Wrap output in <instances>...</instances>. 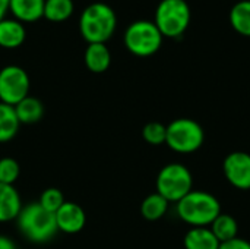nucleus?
<instances>
[{
	"mask_svg": "<svg viewBox=\"0 0 250 249\" xmlns=\"http://www.w3.org/2000/svg\"><path fill=\"white\" fill-rule=\"evenodd\" d=\"M177 216L192 227H209L221 214V204L217 197L205 191H190L177 203Z\"/></svg>",
	"mask_w": 250,
	"mask_h": 249,
	"instance_id": "1",
	"label": "nucleus"
},
{
	"mask_svg": "<svg viewBox=\"0 0 250 249\" xmlns=\"http://www.w3.org/2000/svg\"><path fill=\"white\" fill-rule=\"evenodd\" d=\"M192 12L186 0H161L155 10L154 23L163 37L177 38L190 23Z\"/></svg>",
	"mask_w": 250,
	"mask_h": 249,
	"instance_id": "4",
	"label": "nucleus"
},
{
	"mask_svg": "<svg viewBox=\"0 0 250 249\" xmlns=\"http://www.w3.org/2000/svg\"><path fill=\"white\" fill-rule=\"evenodd\" d=\"M15 112H16V116H18L21 125L22 123L32 125V123H37L42 119L44 106L38 98L28 95L15 106Z\"/></svg>",
	"mask_w": 250,
	"mask_h": 249,
	"instance_id": "16",
	"label": "nucleus"
},
{
	"mask_svg": "<svg viewBox=\"0 0 250 249\" xmlns=\"http://www.w3.org/2000/svg\"><path fill=\"white\" fill-rule=\"evenodd\" d=\"M218 249H250V242L237 236L231 241H227V242H223L220 244V248Z\"/></svg>",
	"mask_w": 250,
	"mask_h": 249,
	"instance_id": "25",
	"label": "nucleus"
},
{
	"mask_svg": "<svg viewBox=\"0 0 250 249\" xmlns=\"http://www.w3.org/2000/svg\"><path fill=\"white\" fill-rule=\"evenodd\" d=\"M56 223L57 229L67 235L79 233L86 223V214L83 208L72 201H66L56 213Z\"/></svg>",
	"mask_w": 250,
	"mask_h": 249,
	"instance_id": "10",
	"label": "nucleus"
},
{
	"mask_svg": "<svg viewBox=\"0 0 250 249\" xmlns=\"http://www.w3.org/2000/svg\"><path fill=\"white\" fill-rule=\"evenodd\" d=\"M142 136L149 145H163L167 139V126L160 122H149L144 126Z\"/></svg>",
	"mask_w": 250,
	"mask_h": 249,
	"instance_id": "22",
	"label": "nucleus"
},
{
	"mask_svg": "<svg viewBox=\"0 0 250 249\" xmlns=\"http://www.w3.org/2000/svg\"><path fill=\"white\" fill-rule=\"evenodd\" d=\"M0 249H16V245L6 235H0Z\"/></svg>",
	"mask_w": 250,
	"mask_h": 249,
	"instance_id": "26",
	"label": "nucleus"
},
{
	"mask_svg": "<svg viewBox=\"0 0 250 249\" xmlns=\"http://www.w3.org/2000/svg\"><path fill=\"white\" fill-rule=\"evenodd\" d=\"M21 122L16 116L15 107L0 103V144L12 141L18 131Z\"/></svg>",
	"mask_w": 250,
	"mask_h": 249,
	"instance_id": "17",
	"label": "nucleus"
},
{
	"mask_svg": "<svg viewBox=\"0 0 250 249\" xmlns=\"http://www.w3.org/2000/svg\"><path fill=\"white\" fill-rule=\"evenodd\" d=\"M16 222L19 232L34 244L48 242L59 232L54 213L47 211L38 203L23 205Z\"/></svg>",
	"mask_w": 250,
	"mask_h": 249,
	"instance_id": "3",
	"label": "nucleus"
},
{
	"mask_svg": "<svg viewBox=\"0 0 250 249\" xmlns=\"http://www.w3.org/2000/svg\"><path fill=\"white\" fill-rule=\"evenodd\" d=\"M205 142L204 128L193 119L179 117L167 125L166 144L176 153L192 154Z\"/></svg>",
	"mask_w": 250,
	"mask_h": 249,
	"instance_id": "6",
	"label": "nucleus"
},
{
	"mask_svg": "<svg viewBox=\"0 0 250 249\" xmlns=\"http://www.w3.org/2000/svg\"><path fill=\"white\" fill-rule=\"evenodd\" d=\"M21 175L19 163L12 157L0 158V182L6 185H13Z\"/></svg>",
	"mask_w": 250,
	"mask_h": 249,
	"instance_id": "24",
	"label": "nucleus"
},
{
	"mask_svg": "<svg viewBox=\"0 0 250 249\" xmlns=\"http://www.w3.org/2000/svg\"><path fill=\"white\" fill-rule=\"evenodd\" d=\"M29 76L26 70L16 65L0 69V103L16 106L29 94Z\"/></svg>",
	"mask_w": 250,
	"mask_h": 249,
	"instance_id": "8",
	"label": "nucleus"
},
{
	"mask_svg": "<svg viewBox=\"0 0 250 249\" xmlns=\"http://www.w3.org/2000/svg\"><path fill=\"white\" fill-rule=\"evenodd\" d=\"M163 34L157 25L146 19H139L132 22L125 31V45L126 48L139 57H148L155 54L163 44Z\"/></svg>",
	"mask_w": 250,
	"mask_h": 249,
	"instance_id": "5",
	"label": "nucleus"
},
{
	"mask_svg": "<svg viewBox=\"0 0 250 249\" xmlns=\"http://www.w3.org/2000/svg\"><path fill=\"white\" fill-rule=\"evenodd\" d=\"M168 204L170 203L163 195H160L158 192L151 194V195H148L142 201V204H141V214L148 222L160 220L161 217L166 216V213L168 210Z\"/></svg>",
	"mask_w": 250,
	"mask_h": 249,
	"instance_id": "19",
	"label": "nucleus"
},
{
	"mask_svg": "<svg viewBox=\"0 0 250 249\" xmlns=\"http://www.w3.org/2000/svg\"><path fill=\"white\" fill-rule=\"evenodd\" d=\"M26 31L22 22L18 19H1L0 21V47L16 48L23 44Z\"/></svg>",
	"mask_w": 250,
	"mask_h": 249,
	"instance_id": "14",
	"label": "nucleus"
},
{
	"mask_svg": "<svg viewBox=\"0 0 250 249\" xmlns=\"http://www.w3.org/2000/svg\"><path fill=\"white\" fill-rule=\"evenodd\" d=\"M227 182L242 191L250 189V154L245 151L230 153L223 163Z\"/></svg>",
	"mask_w": 250,
	"mask_h": 249,
	"instance_id": "9",
	"label": "nucleus"
},
{
	"mask_svg": "<svg viewBox=\"0 0 250 249\" xmlns=\"http://www.w3.org/2000/svg\"><path fill=\"white\" fill-rule=\"evenodd\" d=\"M117 26V16L113 7L95 1L88 4L79 18V31L88 44L104 43L110 40Z\"/></svg>",
	"mask_w": 250,
	"mask_h": 249,
	"instance_id": "2",
	"label": "nucleus"
},
{
	"mask_svg": "<svg viewBox=\"0 0 250 249\" xmlns=\"http://www.w3.org/2000/svg\"><path fill=\"white\" fill-rule=\"evenodd\" d=\"M64 203L66 201H64L63 192L57 188L44 189L41 197H40V201H38V204L50 213H56Z\"/></svg>",
	"mask_w": 250,
	"mask_h": 249,
	"instance_id": "23",
	"label": "nucleus"
},
{
	"mask_svg": "<svg viewBox=\"0 0 250 249\" xmlns=\"http://www.w3.org/2000/svg\"><path fill=\"white\" fill-rule=\"evenodd\" d=\"M193 191V176L182 163L166 164L157 176V192L168 203H179Z\"/></svg>",
	"mask_w": 250,
	"mask_h": 249,
	"instance_id": "7",
	"label": "nucleus"
},
{
	"mask_svg": "<svg viewBox=\"0 0 250 249\" xmlns=\"http://www.w3.org/2000/svg\"><path fill=\"white\" fill-rule=\"evenodd\" d=\"M45 0H9V10L19 22H35L44 16Z\"/></svg>",
	"mask_w": 250,
	"mask_h": 249,
	"instance_id": "12",
	"label": "nucleus"
},
{
	"mask_svg": "<svg viewBox=\"0 0 250 249\" xmlns=\"http://www.w3.org/2000/svg\"><path fill=\"white\" fill-rule=\"evenodd\" d=\"M73 0H45L44 18L50 22H64L73 13Z\"/></svg>",
	"mask_w": 250,
	"mask_h": 249,
	"instance_id": "21",
	"label": "nucleus"
},
{
	"mask_svg": "<svg viewBox=\"0 0 250 249\" xmlns=\"http://www.w3.org/2000/svg\"><path fill=\"white\" fill-rule=\"evenodd\" d=\"M85 65L94 73H103L110 68L111 54L108 47L104 43H92L88 44L85 50Z\"/></svg>",
	"mask_w": 250,
	"mask_h": 249,
	"instance_id": "13",
	"label": "nucleus"
},
{
	"mask_svg": "<svg viewBox=\"0 0 250 249\" xmlns=\"http://www.w3.org/2000/svg\"><path fill=\"white\" fill-rule=\"evenodd\" d=\"M7 10H9V0H0V21L4 19Z\"/></svg>",
	"mask_w": 250,
	"mask_h": 249,
	"instance_id": "27",
	"label": "nucleus"
},
{
	"mask_svg": "<svg viewBox=\"0 0 250 249\" xmlns=\"http://www.w3.org/2000/svg\"><path fill=\"white\" fill-rule=\"evenodd\" d=\"M22 207V200L16 188L0 182V223L16 220Z\"/></svg>",
	"mask_w": 250,
	"mask_h": 249,
	"instance_id": "11",
	"label": "nucleus"
},
{
	"mask_svg": "<svg viewBox=\"0 0 250 249\" xmlns=\"http://www.w3.org/2000/svg\"><path fill=\"white\" fill-rule=\"evenodd\" d=\"M230 23L240 35L250 37V0H240L231 7Z\"/></svg>",
	"mask_w": 250,
	"mask_h": 249,
	"instance_id": "20",
	"label": "nucleus"
},
{
	"mask_svg": "<svg viewBox=\"0 0 250 249\" xmlns=\"http://www.w3.org/2000/svg\"><path fill=\"white\" fill-rule=\"evenodd\" d=\"M209 229L212 230V233L215 235V238L220 241V244L231 241L234 238L239 236V225L236 222V219L230 214H224L221 213L209 226Z\"/></svg>",
	"mask_w": 250,
	"mask_h": 249,
	"instance_id": "18",
	"label": "nucleus"
},
{
	"mask_svg": "<svg viewBox=\"0 0 250 249\" xmlns=\"http://www.w3.org/2000/svg\"><path fill=\"white\" fill-rule=\"evenodd\" d=\"M186 249H218L220 241L209 227H190L183 239Z\"/></svg>",
	"mask_w": 250,
	"mask_h": 249,
	"instance_id": "15",
	"label": "nucleus"
}]
</instances>
